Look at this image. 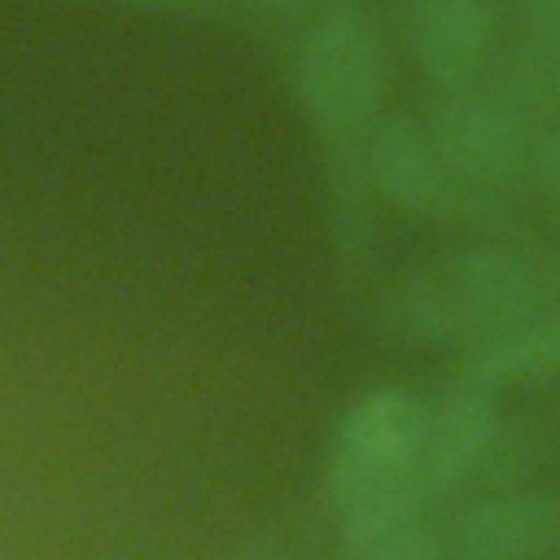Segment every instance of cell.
Masks as SVG:
<instances>
[{"mask_svg":"<svg viewBox=\"0 0 560 560\" xmlns=\"http://www.w3.org/2000/svg\"><path fill=\"white\" fill-rule=\"evenodd\" d=\"M429 402L402 385H376L359 394L324 455V503L337 516V542L372 538L433 512L416 481Z\"/></svg>","mask_w":560,"mask_h":560,"instance_id":"obj_1","label":"cell"},{"mask_svg":"<svg viewBox=\"0 0 560 560\" xmlns=\"http://www.w3.org/2000/svg\"><path fill=\"white\" fill-rule=\"evenodd\" d=\"M525 311H534V271L499 245L451 249L402 276V284L381 302L394 337L442 350H468Z\"/></svg>","mask_w":560,"mask_h":560,"instance_id":"obj_2","label":"cell"},{"mask_svg":"<svg viewBox=\"0 0 560 560\" xmlns=\"http://www.w3.org/2000/svg\"><path fill=\"white\" fill-rule=\"evenodd\" d=\"M293 92L328 144L359 149L385 105V44L354 0L319 4L293 44Z\"/></svg>","mask_w":560,"mask_h":560,"instance_id":"obj_3","label":"cell"},{"mask_svg":"<svg viewBox=\"0 0 560 560\" xmlns=\"http://www.w3.org/2000/svg\"><path fill=\"white\" fill-rule=\"evenodd\" d=\"M424 131L451 184H464L481 197H494L516 184V175H525L534 158V140L525 131L521 109L508 96H490L477 88L442 92Z\"/></svg>","mask_w":560,"mask_h":560,"instance_id":"obj_4","label":"cell"},{"mask_svg":"<svg viewBox=\"0 0 560 560\" xmlns=\"http://www.w3.org/2000/svg\"><path fill=\"white\" fill-rule=\"evenodd\" d=\"M446 560H542L560 547V490L512 486L477 494L442 525Z\"/></svg>","mask_w":560,"mask_h":560,"instance_id":"obj_5","label":"cell"},{"mask_svg":"<svg viewBox=\"0 0 560 560\" xmlns=\"http://www.w3.org/2000/svg\"><path fill=\"white\" fill-rule=\"evenodd\" d=\"M499 438H503L499 394H490V389L468 385V381L455 376L442 389V398L429 407V420H424L416 481L429 494V503L438 508L442 499H451L455 490H464L472 477L490 472V459H494Z\"/></svg>","mask_w":560,"mask_h":560,"instance_id":"obj_6","label":"cell"},{"mask_svg":"<svg viewBox=\"0 0 560 560\" xmlns=\"http://www.w3.org/2000/svg\"><path fill=\"white\" fill-rule=\"evenodd\" d=\"M363 184L402 214H433L451 201L455 184L433 153V140L407 114H381L359 140Z\"/></svg>","mask_w":560,"mask_h":560,"instance_id":"obj_7","label":"cell"},{"mask_svg":"<svg viewBox=\"0 0 560 560\" xmlns=\"http://www.w3.org/2000/svg\"><path fill=\"white\" fill-rule=\"evenodd\" d=\"M411 52L438 92H468L494 66L490 0H416Z\"/></svg>","mask_w":560,"mask_h":560,"instance_id":"obj_8","label":"cell"},{"mask_svg":"<svg viewBox=\"0 0 560 560\" xmlns=\"http://www.w3.org/2000/svg\"><path fill=\"white\" fill-rule=\"evenodd\" d=\"M455 376L490 394L560 381V311H525L521 319L481 337L464 350Z\"/></svg>","mask_w":560,"mask_h":560,"instance_id":"obj_9","label":"cell"},{"mask_svg":"<svg viewBox=\"0 0 560 560\" xmlns=\"http://www.w3.org/2000/svg\"><path fill=\"white\" fill-rule=\"evenodd\" d=\"M337 560H446V542H442V529L424 516V521H411V525H398L372 538L341 542Z\"/></svg>","mask_w":560,"mask_h":560,"instance_id":"obj_10","label":"cell"},{"mask_svg":"<svg viewBox=\"0 0 560 560\" xmlns=\"http://www.w3.org/2000/svg\"><path fill=\"white\" fill-rule=\"evenodd\" d=\"M521 22H525L534 44L560 48V0H529V4H521Z\"/></svg>","mask_w":560,"mask_h":560,"instance_id":"obj_11","label":"cell"},{"mask_svg":"<svg viewBox=\"0 0 560 560\" xmlns=\"http://www.w3.org/2000/svg\"><path fill=\"white\" fill-rule=\"evenodd\" d=\"M529 166H534V175H538L547 188L560 192V122H551V127L534 140V158H529Z\"/></svg>","mask_w":560,"mask_h":560,"instance_id":"obj_12","label":"cell"},{"mask_svg":"<svg viewBox=\"0 0 560 560\" xmlns=\"http://www.w3.org/2000/svg\"><path fill=\"white\" fill-rule=\"evenodd\" d=\"M245 4L262 18H302V13H315L328 0H245Z\"/></svg>","mask_w":560,"mask_h":560,"instance_id":"obj_13","label":"cell"},{"mask_svg":"<svg viewBox=\"0 0 560 560\" xmlns=\"http://www.w3.org/2000/svg\"><path fill=\"white\" fill-rule=\"evenodd\" d=\"M105 4H127V9H158V13H179V9H192L197 0H105Z\"/></svg>","mask_w":560,"mask_h":560,"instance_id":"obj_14","label":"cell"},{"mask_svg":"<svg viewBox=\"0 0 560 560\" xmlns=\"http://www.w3.org/2000/svg\"><path fill=\"white\" fill-rule=\"evenodd\" d=\"M551 92L560 96V48H556V57H551Z\"/></svg>","mask_w":560,"mask_h":560,"instance_id":"obj_15","label":"cell"},{"mask_svg":"<svg viewBox=\"0 0 560 560\" xmlns=\"http://www.w3.org/2000/svg\"><path fill=\"white\" fill-rule=\"evenodd\" d=\"M551 289H556V298H560V258H556V267H551Z\"/></svg>","mask_w":560,"mask_h":560,"instance_id":"obj_16","label":"cell"},{"mask_svg":"<svg viewBox=\"0 0 560 560\" xmlns=\"http://www.w3.org/2000/svg\"><path fill=\"white\" fill-rule=\"evenodd\" d=\"M516 4H529V0H516Z\"/></svg>","mask_w":560,"mask_h":560,"instance_id":"obj_17","label":"cell"}]
</instances>
